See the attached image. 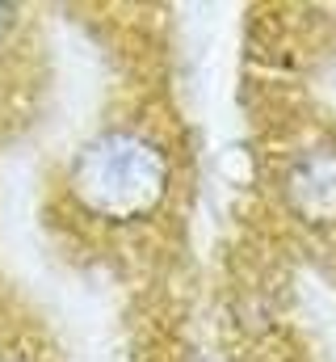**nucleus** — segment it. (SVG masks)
Masks as SVG:
<instances>
[{"label":"nucleus","instance_id":"nucleus-1","mask_svg":"<svg viewBox=\"0 0 336 362\" xmlns=\"http://www.w3.org/2000/svg\"><path fill=\"white\" fill-rule=\"evenodd\" d=\"M72 194L101 219H143L168 194V156L148 135L109 131L80 152Z\"/></svg>","mask_w":336,"mask_h":362},{"label":"nucleus","instance_id":"nucleus-2","mask_svg":"<svg viewBox=\"0 0 336 362\" xmlns=\"http://www.w3.org/2000/svg\"><path fill=\"white\" fill-rule=\"evenodd\" d=\"M290 202L303 219H336V148H311L294 160Z\"/></svg>","mask_w":336,"mask_h":362}]
</instances>
